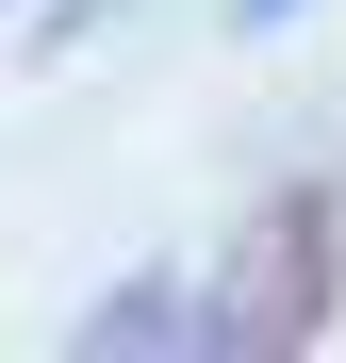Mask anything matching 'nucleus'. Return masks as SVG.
Here are the masks:
<instances>
[{"label":"nucleus","mask_w":346,"mask_h":363,"mask_svg":"<svg viewBox=\"0 0 346 363\" xmlns=\"http://www.w3.org/2000/svg\"><path fill=\"white\" fill-rule=\"evenodd\" d=\"M330 281H346V231H330V182H297V199H264L248 264H231V314H214V347H248V363L313 347V330H330Z\"/></svg>","instance_id":"nucleus-1"},{"label":"nucleus","mask_w":346,"mask_h":363,"mask_svg":"<svg viewBox=\"0 0 346 363\" xmlns=\"http://www.w3.org/2000/svg\"><path fill=\"white\" fill-rule=\"evenodd\" d=\"M231 17H248V33H297V17H313V0H231Z\"/></svg>","instance_id":"nucleus-2"}]
</instances>
